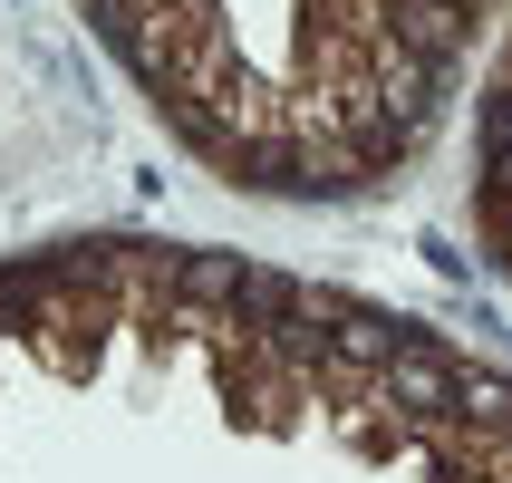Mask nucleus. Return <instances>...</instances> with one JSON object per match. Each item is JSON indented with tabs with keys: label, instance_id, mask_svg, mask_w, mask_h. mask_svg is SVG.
Masks as SVG:
<instances>
[{
	"label": "nucleus",
	"instance_id": "nucleus-1",
	"mask_svg": "<svg viewBox=\"0 0 512 483\" xmlns=\"http://www.w3.org/2000/svg\"><path fill=\"white\" fill-rule=\"evenodd\" d=\"M232 281H242V252H174V319L213 329L232 310Z\"/></svg>",
	"mask_w": 512,
	"mask_h": 483
}]
</instances>
